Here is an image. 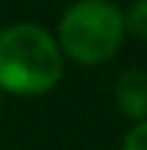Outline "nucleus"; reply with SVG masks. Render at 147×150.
I'll return each mask as SVG.
<instances>
[{
  "mask_svg": "<svg viewBox=\"0 0 147 150\" xmlns=\"http://www.w3.org/2000/svg\"><path fill=\"white\" fill-rule=\"evenodd\" d=\"M125 31L133 33L136 39H147V0H136L131 8L122 14Z\"/></svg>",
  "mask_w": 147,
  "mask_h": 150,
  "instance_id": "20e7f679",
  "label": "nucleus"
},
{
  "mask_svg": "<svg viewBox=\"0 0 147 150\" xmlns=\"http://www.w3.org/2000/svg\"><path fill=\"white\" fill-rule=\"evenodd\" d=\"M125 39L122 11L108 0H78L58 22V47L75 64L97 67L117 56Z\"/></svg>",
  "mask_w": 147,
  "mask_h": 150,
  "instance_id": "f03ea898",
  "label": "nucleus"
},
{
  "mask_svg": "<svg viewBox=\"0 0 147 150\" xmlns=\"http://www.w3.org/2000/svg\"><path fill=\"white\" fill-rule=\"evenodd\" d=\"M117 106L131 120H147V72L144 70H125L114 86Z\"/></svg>",
  "mask_w": 147,
  "mask_h": 150,
  "instance_id": "7ed1b4c3",
  "label": "nucleus"
},
{
  "mask_svg": "<svg viewBox=\"0 0 147 150\" xmlns=\"http://www.w3.org/2000/svg\"><path fill=\"white\" fill-rule=\"evenodd\" d=\"M122 150H147V120H139L122 139Z\"/></svg>",
  "mask_w": 147,
  "mask_h": 150,
  "instance_id": "39448f33",
  "label": "nucleus"
},
{
  "mask_svg": "<svg viewBox=\"0 0 147 150\" xmlns=\"http://www.w3.org/2000/svg\"><path fill=\"white\" fill-rule=\"evenodd\" d=\"M64 53L44 28L20 22L0 31V89L44 95L61 81Z\"/></svg>",
  "mask_w": 147,
  "mask_h": 150,
  "instance_id": "f257e3e1",
  "label": "nucleus"
}]
</instances>
